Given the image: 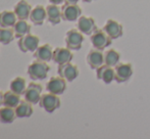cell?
<instances>
[{
    "label": "cell",
    "instance_id": "cell-1",
    "mask_svg": "<svg viewBox=\"0 0 150 139\" xmlns=\"http://www.w3.org/2000/svg\"><path fill=\"white\" fill-rule=\"evenodd\" d=\"M50 70V67L47 62H41V60H36L28 67V75L34 81L37 80H44L47 77V74Z\"/></svg>",
    "mask_w": 150,
    "mask_h": 139
},
{
    "label": "cell",
    "instance_id": "cell-2",
    "mask_svg": "<svg viewBox=\"0 0 150 139\" xmlns=\"http://www.w3.org/2000/svg\"><path fill=\"white\" fill-rule=\"evenodd\" d=\"M91 43L93 47L99 50H104L111 44V38L105 32L103 29H96L94 32L91 34L90 37Z\"/></svg>",
    "mask_w": 150,
    "mask_h": 139
},
{
    "label": "cell",
    "instance_id": "cell-3",
    "mask_svg": "<svg viewBox=\"0 0 150 139\" xmlns=\"http://www.w3.org/2000/svg\"><path fill=\"white\" fill-rule=\"evenodd\" d=\"M39 105L46 113H53L60 106V98L56 94H52L50 92L42 94L40 98Z\"/></svg>",
    "mask_w": 150,
    "mask_h": 139
},
{
    "label": "cell",
    "instance_id": "cell-4",
    "mask_svg": "<svg viewBox=\"0 0 150 139\" xmlns=\"http://www.w3.org/2000/svg\"><path fill=\"white\" fill-rule=\"evenodd\" d=\"M40 38L31 33L18 38V45L22 52H35V50L39 47Z\"/></svg>",
    "mask_w": 150,
    "mask_h": 139
},
{
    "label": "cell",
    "instance_id": "cell-5",
    "mask_svg": "<svg viewBox=\"0 0 150 139\" xmlns=\"http://www.w3.org/2000/svg\"><path fill=\"white\" fill-rule=\"evenodd\" d=\"M84 34L78 29H71L65 34V44L71 50H80L84 41Z\"/></svg>",
    "mask_w": 150,
    "mask_h": 139
},
{
    "label": "cell",
    "instance_id": "cell-6",
    "mask_svg": "<svg viewBox=\"0 0 150 139\" xmlns=\"http://www.w3.org/2000/svg\"><path fill=\"white\" fill-rule=\"evenodd\" d=\"M82 14V9L78 4L64 3L61 7V16L65 22L78 21Z\"/></svg>",
    "mask_w": 150,
    "mask_h": 139
},
{
    "label": "cell",
    "instance_id": "cell-7",
    "mask_svg": "<svg viewBox=\"0 0 150 139\" xmlns=\"http://www.w3.org/2000/svg\"><path fill=\"white\" fill-rule=\"evenodd\" d=\"M42 90H43V87H42L41 84L38 83H30L28 86H27V89L24 93V97L27 101L31 102L32 104H39L40 98L42 96Z\"/></svg>",
    "mask_w": 150,
    "mask_h": 139
},
{
    "label": "cell",
    "instance_id": "cell-8",
    "mask_svg": "<svg viewBox=\"0 0 150 139\" xmlns=\"http://www.w3.org/2000/svg\"><path fill=\"white\" fill-rule=\"evenodd\" d=\"M57 73L58 76L65 79L67 82H73L79 76V69L76 65L71 64V62H67V64L58 66Z\"/></svg>",
    "mask_w": 150,
    "mask_h": 139
},
{
    "label": "cell",
    "instance_id": "cell-9",
    "mask_svg": "<svg viewBox=\"0 0 150 139\" xmlns=\"http://www.w3.org/2000/svg\"><path fill=\"white\" fill-rule=\"evenodd\" d=\"M67 89V80L62 77H51L46 84V90L52 94L60 95Z\"/></svg>",
    "mask_w": 150,
    "mask_h": 139
},
{
    "label": "cell",
    "instance_id": "cell-10",
    "mask_svg": "<svg viewBox=\"0 0 150 139\" xmlns=\"http://www.w3.org/2000/svg\"><path fill=\"white\" fill-rule=\"evenodd\" d=\"M115 81L117 83H125L129 81L133 76L134 70L131 64H117L115 67Z\"/></svg>",
    "mask_w": 150,
    "mask_h": 139
},
{
    "label": "cell",
    "instance_id": "cell-11",
    "mask_svg": "<svg viewBox=\"0 0 150 139\" xmlns=\"http://www.w3.org/2000/svg\"><path fill=\"white\" fill-rule=\"evenodd\" d=\"M74 57V54L71 50L67 47H57L53 50V60L55 64L59 65L67 64V62H71Z\"/></svg>",
    "mask_w": 150,
    "mask_h": 139
},
{
    "label": "cell",
    "instance_id": "cell-12",
    "mask_svg": "<svg viewBox=\"0 0 150 139\" xmlns=\"http://www.w3.org/2000/svg\"><path fill=\"white\" fill-rule=\"evenodd\" d=\"M96 76L97 79L101 80L103 83L110 84L112 81L115 80V71L113 67H110L108 65H102L96 70Z\"/></svg>",
    "mask_w": 150,
    "mask_h": 139
},
{
    "label": "cell",
    "instance_id": "cell-13",
    "mask_svg": "<svg viewBox=\"0 0 150 139\" xmlns=\"http://www.w3.org/2000/svg\"><path fill=\"white\" fill-rule=\"evenodd\" d=\"M78 30L82 32L84 35H90L97 29L96 23L94 18L89 16H80L78 20Z\"/></svg>",
    "mask_w": 150,
    "mask_h": 139
},
{
    "label": "cell",
    "instance_id": "cell-14",
    "mask_svg": "<svg viewBox=\"0 0 150 139\" xmlns=\"http://www.w3.org/2000/svg\"><path fill=\"white\" fill-rule=\"evenodd\" d=\"M87 64L92 70H97L104 65V54L102 53V50L96 48L91 49L87 55Z\"/></svg>",
    "mask_w": 150,
    "mask_h": 139
},
{
    "label": "cell",
    "instance_id": "cell-15",
    "mask_svg": "<svg viewBox=\"0 0 150 139\" xmlns=\"http://www.w3.org/2000/svg\"><path fill=\"white\" fill-rule=\"evenodd\" d=\"M103 30L109 35L111 39H119L122 36L124 29L122 26L115 20H107L106 24L103 27Z\"/></svg>",
    "mask_w": 150,
    "mask_h": 139
},
{
    "label": "cell",
    "instance_id": "cell-16",
    "mask_svg": "<svg viewBox=\"0 0 150 139\" xmlns=\"http://www.w3.org/2000/svg\"><path fill=\"white\" fill-rule=\"evenodd\" d=\"M34 57L41 62H48L52 60L53 57V49H52L50 44H44L41 45L35 50L34 52Z\"/></svg>",
    "mask_w": 150,
    "mask_h": 139
},
{
    "label": "cell",
    "instance_id": "cell-17",
    "mask_svg": "<svg viewBox=\"0 0 150 139\" xmlns=\"http://www.w3.org/2000/svg\"><path fill=\"white\" fill-rule=\"evenodd\" d=\"M32 9L33 8L31 7V4L27 0H20L14 5L13 11L18 20H28V18H30Z\"/></svg>",
    "mask_w": 150,
    "mask_h": 139
},
{
    "label": "cell",
    "instance_id": "cell-18",
    "mask_svg": "<svg viewBox=\"0 0 150 139\" xmlns=\"http://www.w3.org/2000/svg\"><path fill=\"white\" fill-rule=\"evenodd\" d=\"M46 20L51 25L59 24L62 20L61 16V8L58 7L56 4H49L46 7Z\"/></svg>",
    "mask_w": 150,
    "mask_h": 139
},
{
    "label": "cell",
    "instance_id": "cell-19",
    "mask_svg": "<svg viewBox=\"0 0 150 139\" xmlns=\"http://www.w3.org/2000/svg\"><path fill=\"white\" fill-rule=\"evenodd\" d=\"M46 7L43 5H36L32 9L30 20L35 26H42L46 20Z\"/></svg>",
    "mask_w": 150,
    "mask_h": 139
},
{
    "label": "cell",
    "instance_id": "cell-20",
    "mask_svg": "<svg viewBox=\"0 0 150 139\" xmlns=\"http://www.w3.org/2000/svg\"><path fill=\"white\" fill-rule=\"evenodd\" d=\"M18 16L14 11L10 10H2L0 11V27L3 28H12L18 21Z\"/></svg>",
    "mask_w": 150,
    "mask_h": 139
},
{
    "label": "cell",
    "instance_id": "cell-21",
    "mask_svg": "<svg viewBox=\"0 0 150 139\" xmlns=\"http://www.w3.org/2000/svg\"><path fill=\"white\" fill-rule=\"evenodd\" d=\"M31 102L25 100H21V102L18 104V106L16 107V117L20 118V119H23V118H29L33 115V106H32Z\"/></svg>",
    "mask_w": 150,
    "mask_h": 139
},
{
    "label": "cell",
    "instance_id": "cell-22",
    "mask_svg": "<svg viewBox=\"0 0 150 139\" xmlns=\"http://www.w3.org/2000/svg\"><path fill=\"white\" fill-rule=\"evenodd\" d=\"M16 109L9 106H5L0 109V122L3 124H11L16 119Z\"/></svg>",
    "mask_w": 150,
    "mask_h": 139
},
{
    "label": "cell",
    "instance_id": "cell-23",
    "mask_svg": "<svg viewBox=\"0 0 150 139\" xmlns=\"http://www.w3.org/2000/svg\"><path fill=\"white\" fill-rule=\"evenodd\" d=\"M16 38H21L31 32V26L26 20H18L14 26L12 27Z\"/></svg>",
    "mask_w": 150,
    "mask_h": 139
},
{
    "label": "cell",
    "instance_id": "cell-24",
    "mask_svg": "<svg viewBox=\"0 0 150 139\" xmlns=\"http://www.w3.org/2000/svg\"><path fill=\"white\" fill-rule=\"evenodd\" d=\"M21 102V95L16 92L11 91H6L3 93V105L9 107H13L16 109Z\"/></svg>",
    "mask_w": 150,
    "mask_h": 139
},
{
    "label": "cell",
    "instance_id": "cell-25",
    "mask_svg": "<svg viewBox=\"0 0 150 139\" xmlns=\"http://www.w3.org/2000/svg\"><path fill=\"white\" fill-rule=\"evenodd\" d=\"M9 88L11 91L16 92V93L20 94V95H23L25 93L27 89V83L26 80L23 77H16L10 82Z\"/></svg>",
    "mask_w": 150,
    "mask_h": 139
},
{
    "label": "cell",
    "instance_id": "cell-26",
    "mask_svg": "<svg viewBox=\"0 0 150 139\" xmlns=\"http://www.w3.org/2000/svg\"><path fill=\"white\" fill-rule=\"evenodd\" d=\"M120 55L119 51L115 49H109L104 53V64L110 67H115L120 62Z\"/></svg>",
    "mask_w": 150,
    "mask_h": 139
},
{
    "label": "cell",
    "instance_id": "cell-27",
    "mask_svg": "<svg viewBox=\"0 0 150 139\" xmlns=\"http://www.w3.org/2000/svg\"><path fill=\"white\" fill-rule=\"evenodd\" d=\"M14 32L12 28H3L0 27V44L7 45L14 39Z\"/></svg>",
    "mask_w": 150,
    "mask_h": 139
},
{
    "label": "cell",
    "instance_id": "cell-28",
    "mask_svg": "<svg viewBox=\"0 0 150 139\" xmlns=\"http://www.w3.org/2000/svg\"><path fill=\"white\" fill-rule=\"evenodd\" d=\"M49 2L51 4H56V5H59V4H62L63 2H65V0H49Z\"/></svg>",
    "mask_w": 150,
    "mask_h": 139
},
{
    "label": "cell",
    "instance_id": "cell-29",
    "mask_svg": "<svg viewBox=\"0 0 150 139\" xmlns=\"http://www.w3.org/2000/svg\"><path fill=\"white\" fill-rule=\"evenodd\" d=\"M80 0H65V3H71V4H77Z\"/></svg>",
    "mask_w": 150,
    "mask_h": 139
},
{
    "label": "cell",
    "instance_id": "cell-30",
    "mask_svg": "<svg viewBox=\"0 0 150 139\" xmlns=\"http://www.w3.org/2000/svg\"><path fill=\"white\" fill-rule=\"evenodd\" d=\"M3 104V93L0 91V105Z\"/></svg>",
    "mask_w": 150,
    "mask_h": 139
},
{
    "label": "cell",
    "instance_id": "cell-31",
    "mask_svg": "<svg viewBox=\"0 0 150 139\" xmlns=\"http://www.w3.org/2000/svg\"><path fill=\"white\" fill-rule=\"evenodd\" d=\"M84 2H86V3H90V2H92V1H94V0H83Z\"/></svg>",
    "mask_w": 150,
    "mask_h": 139
}]
</instances>
